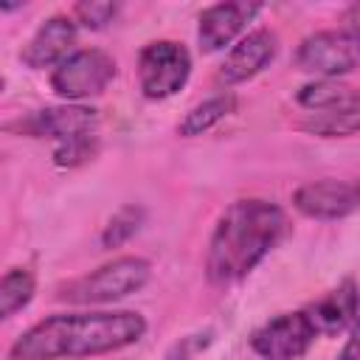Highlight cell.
<instances>
[{"instance_id": "277c9868", "label": "cell", "mask_w": 360, "mask_h": 360, "mask_svg": "<svg viewBox=\"0 0 360 360\" xmlns=\"http://www.w3.org/2000/svg\"><path fill=\"white\" fill-rule=\"evenodd\" d=\"M191 76V53L174 39L149 42L138 56V82L146 98L160 101L186 87Z\"/></svg>"}, {"instance_id": "2e32d148", "label": "cell", "mask_w": 360, "mask_h": 360, "mask_svg": "<svg viewBox=\"0 0 360 360\" xmlns=\"http://www.w3.org/2000/svg\"><path fill=\"white\" fill-rule=\"evenodd\" d=\"M34 290H37V281H34V273L25 270V267H11L0 276V321L25 309L34 298Z\"/></svg>"}, {"instance_id": "3957f363", "label": "cell", "mask_w": 360, "mask_h": 360, "mask_svg": "<svg viewBox=\"0 0 360 360\" xmlns=\"http://www.w3.org/2000/svg\"><path fill=\"white\" fill-rule=\"evenodd\" d=\"M149 262L141 256H118L98 270L59 287V298L70 304H112L138 292L149 281Z\"/></svg>"}, {"instance_id": "5bb4252c", "label": "cell", "mask_w": 360, "mask_h": 360, "mask_svg": "<svg viewBox=\"0 0 360 360\" xmlns=\"http://www.w3.org/2000/svg\"><path fill=\"white\" fill-rule=\"evenodd\" d=\"M298 104L315 112H343L360 110L357 90L338 79H315L298 90Z\"/></svg>"}, {"instance_id": "30bf717a", "label": "cell", "mask_w": 360, "mask_h": 360, "mask_svg": "<svg viewBox=\"0 0 360 360\" xmlns=\"http://www.w3.org/2000/svg\"><path fill=\"white\" fill-rule=\"evenodd\" d=\"M259 11H262L259 3H217V6H208L200 14V25H197L200 48L205 53L222 51L225 45H231L245 31V25Z\"/></svg>"}, {"instance_id": "ac0fdd59", "label": "cell", "mask_w": 360, "mask_h": 360, "mask_svg": "<svg viewBox=\"0 0 360 360\" xmlns=\"http://www.w3.org/2000/svg\"><path fill=\"white\" fill-rule=\"evenodd\" d=\"M357 124H360V110H343V112H318L312 121L304 124V129L323 138H346L357 132Z\"/></svg>"}, {"instance_id": "9a60e30c", "label": "cell", "mask_w": 360, "mask_h": 360, "mask_svg": "<svg viewBox=\"0 0 360 360\" xmlns=\"http://www.w3.org/2000/svg\"><path fill=\"white\" fill-rule=\"evenodd\" d=\"M233 104H236V98H233L231 93L211 96V98L200 101L197 107H191V110L186 112V118L177 124V132H180L183 138L202 135V132H208L211 127H217V124H219V121L233 110Z\"/></svg>"}, {"instance_id": "e0dca14e", "label": "cell", "mask_w": 360, "mask_h": 360, "mask_svg": "<svg viewBox=\"0 0 360 360\" xmlns=\"http://www.w3.org/2000/svg\"><path fill=\"white\" fill-rule=\"evenodd\" d=\"M141 222H143V208H141V205H124V208H118V211L110 217V222L104 225L101 245H104L107 250L127 245V242L138 233Z\"/></svg>"}, {"instance_id": "7c38bea8", "label": "cell", "mask_w": 360, "mask_h": 360, "mask_svg": "<svg viewBox=\"0 0 360 360\" xmlns=\"http://www.w3.org/2000/svg\"><path fill=\"white\" fill-rule=\"evenodd\" d=\"M276 56V34L267 28H256L245 34L219 65V79L225 84H239L253 79L259 70H264Z\"/></svg>"}, {"instance_id": "44dd1931", "label": "cell", "mask_w": 360, "mask_h": 360, "mask_svg": "<svg viewBox=\"0 0 360 360\" xmlns=\"http://www.w3.org/2000/svg\"><path fill=\"white\" fill-rule=\"evenodd\" d=\"M208 343V338L202 335V340H200V335H191V338H183L180 343H174V349L166 354V360H188L200 346H205Z\"/></svg>"}, {"instance_id": "8992f818", "label": "cell", "mask_w": 360, "mask_h": 360, "mask_svg": "<svg viewBox=\"0 0 360 360\" xmlns=\"http://www.w3.org/2000/svg\"><path fill=\"white\" fill-rule=\"evenodd\" d=\"M318 332L309 323L307 312H281L270 321H264L250 335V349L262 360H298L309 352Z\"/></svg>"}, {"instance_id": "4fadbf2b", "label": "cell", "mask_w": 360, "mask_h": 360, "mask_svg": "<svg viewBox=\"0 0 360 360\" xmlns=\"http://www.w3.org/2000/svg\"><path fill=\"white\" fill-rule=\"evenodd\" d=\"M309 323L315 326L318 335H340L343 329L354 326V312H357V292H354V278H343L338 290L326 292L307 309Z\"/></svg>"}, {"instance_id": "603a6c76", "label": "cell", "mask_w": 360, "mask_h": 360, "mask_svg": "<svg viewBox=\"0 0 360 360\" xmlns=\"http://www.w3.org/2000/svg\"><path fill=\"white\" fill-rule=\"evenodd\" d=\"M3 87H6V82H3V76H0V93H3Z\"/></svg>"}, {"instance_id": "ffe728a7", "label": "cell", "mask_w": 360, "mask_h": 360, "mask_svg": "<svg viewBox=\"0 0 360 360\" xmlns=\"http://www.w3.org/2000/svg\"><path fill=\"white\" fill-rule=\"evenodd\" d=\"M93 155H96V135L79 138V141H68V143H56L53 163L56 166H79Z\"/></svg>"}, {"instance_id": "ba28073f", "label": "cell", "mask_w": 360, "mask_h": 360, "mask_svg": "<svg viewBox=\"0 0 360 360\" xmlns=\"http://www.w3.org/2000/svg\"><path fill=\"white\" fill-rule=\"evenodd\" d=\"M96 124H98V112L93 107L62 104V107L37 110L20 124V129L34 138H51L56 143H68V141L96 135Z\"/></svg>"}, {"instance_id": "5b68a950", "label": "cell", "mask_w": 360, "mask_h": 360, "mask_svg": "<svg viewBox=\"0 0 360 360\" xmlns=\"http://www.w3.org/2000/svg\"><path fill=\"white\" fill-rule=\"evenodd\" d=\"M112 79H115V59L107 51L79 48L53 68L51 87L68 101H82L104 93Z\"/></svg>"}, {"instance_id": "8fae6325", "label": "cell", "mask_w": 360, "mask_h": 360, "mask_svg": "<svg viewBox=\"0 0 360 360\" xmlns=\"http://www.w3.org/2000/svg\"><path fill=\"white\" fill-rule=\"evenodd\" d=\"M76 22L73 17H65V14H53L48 17L37 34L28 39V45L20 51V59L39 70V68H56L65 56L73 53V45H76Z\"/></svg>"}, {"instance_id": "7a4b0ae2", "label": "cell", "mask_w": 360, "mask_h": 360, "mask_svg": "<svg viewBox=\"0 0 360 360\" xmlns=\"http://www.w3.org/2000/svg\"><path fill=\"white\" fill-rule=\"evenodd\" d=\"M287 214L270 200H236L231 202L208 239L205 276L217 287L242 281L256 264L287 236Z\"/></svg>"}, {"instance_id": "9c48e42d", "label": "cell", "mask_w": 360, "mask_h": 360, "mask_svg": "<svg viewBox=\"0 0 360 360\" xmlns=\"http://www.w3.org/2000/svg\"><path fill=\"white\" fill-rule=\"evenodd\" d=\"M360 191L346 180H315L292 194V205L309 219H343L357 211Z\"/></svg>"}, {"instance_id": "d6986e66", "label": "cell", "mask_w": 360, "mask_h": 360, "mask_svg": "<svg viewBox=\"0 0 360 360\" xmlns=\"http://www.w3.org/2000/svg\"><path fill=\"white\" fill-rule=\"evenodd\" d=\"M115 14H118V3L110 0H84L73 6V17H76L73 22H82L90 31H101L115 20Z\"/></svg>"}, {"instance_id": "7402d4cb", "label": "cell", "mask_w": 360, "mask_h": 360, "mask_svg": "<svg viewBox=\"0 0 360 360\" xmlns=\"http://www.w3.org/2000/svg\"><path fill=\"white\" fill-rule=\"evenodd\" d=\"M338 360H357V335H354V326L349 329L346 346H343V352L338 354Z\"/></svg>"}, {"instance_id": "52a82bcc", "label": "cell", "mask_w": 360, "mask_h": 360, "mask_svg": "<svg viewBox=\"0 0 360 360\" xmlns=\"http://www.w3.org/2000/svg\"><path fill=\"white\" fill-rule=\"evenodd\" d=\"M295 65L304 73H315L321 79H338L352 73L357 68V34H349L343 28L315 31L298 45Z\"/></svg>"}, {"instance_id": "6da1fadb", "label": "cell", "mask_w": 360, "mask_h": 360, "mask_svg": "<svg viewBox=\"0 0 360 360\" xmlns=\"http://www.w3.org/2000/svg\"><path fill=\"white\" fill-rule=\"evenodd\" d=\"M146 335V321L132 309L112 312H56L25 329L11 360H79L98 357L138 343Z\"/></svg>"}]
</instances>
